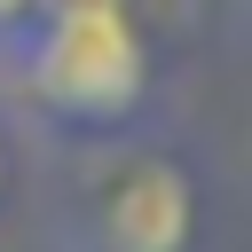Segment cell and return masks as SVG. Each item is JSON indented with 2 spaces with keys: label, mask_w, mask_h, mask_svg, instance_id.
<instances>
[{
  "label": "cell",
  "mask_w": 252,
  "mask_h": 252,
  "mask_svg": "<svg viewBox=\"0 0 252 252\" xmlns=\"http://www.w3.org/2000/svg\"><path fill=\"white\" fill-rule=\"evenodd\" d=\"M24 71L47 118L110 134L142 110L150 87V47L126 16V0H79V8H32Z\"/></svg>",
  "instance_id": "obj_1"
},
{
  "label": "cell",
  "mask_w": 252,
  "mask_h": 252,
  "mask_svg": "<svg viewBox=\"0 0 252 252\" xmlns=\"http://www.w3.org/2000/svg\"><path fill=\"white\" fill-rule=\"evenodd\" d=\"M189 220H197V197H189V173L165 165V158H142L126 165L110 189H102V252H181L189 244Z\"/></svg>",
  "instance_id": "obj_2"
},
{
  "label": "cell",
  "mask_w": 252,
  "mask_h": 252,
  "mask_svg": "<svg viewBox=\"0 0 252 252\" xmlns=\"http://www.w3.org/2000/svg\"><path fill=\"white\" fill-rule=\"evenodd\" d=\"M32 8H39V0H0V32H16V24L32 16Z\"/></svg>",
  "instance_id": "obj_3"
},
{
  "label": "cell",
  "mask_w": 252,
  "mask_h": 252,
  "mask_svg": "<svg viewBox=\"0 0 252 252\" xmlns=\"http://www.w3.org/2000/svg\"><path fill=\"white\" fill-rule=\"evenodd\" d=\"M0 189H8V150H0Z\"/></svg>",
  "instance_id": "obj_4"
}]
</instances>
